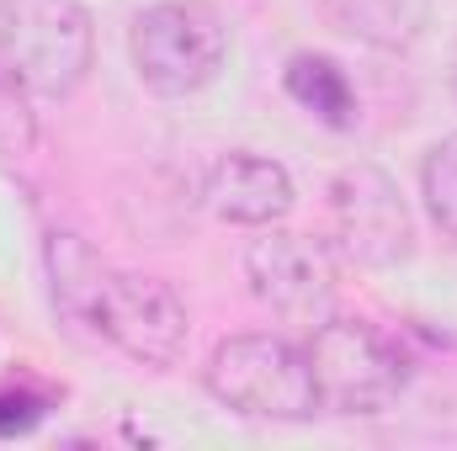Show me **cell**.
Wrapping results in <instances>:
<instances>
[{"label":"cell","instance_id":"8992f818","mask_svg":"<svg viewBox=\"0 0 457 451\" xmlns=\"http://www.w3.org/2000/svg\"><path fill=\"white\" fill-rule=\"evenodd\" d=\"M245 276L255 303H266L287 324H320L336 308V260L309 234H287L271 224L245 250Z\"/></svg>","mask_w":457,"mask_h":451},{"label":"cell","instance_id":"52a82bcc","mask_svg":"<svg viewBox=\"0 0 457 451\" xmlns=\"http://www.w3.org/2000/svg\"><path fill=\"white\" fill-rule=\"evenodd\" d=\"M330 218H336L341 250L372 271H388V266L410 260V250H415V218H410L399 186L388 181V170H378V165H345L336 176Z\"/></svg>","mask_w":457,"mask_h":451},{"label":"cell","instance_id":"7c38bea8","mask_svg":"<svg viewBox=\"0 0 457 451\" xmlns=\"http://www.w3.org/2000/svg\"><path fill=\"white\" fill-rule=\"evenodd\" d=\"M43 409H48V398H11V393H0V436H21V430H32L37 420H43Z\"/></svg>","mask_w":457,"mask_h":451},{"label":"cell","instance_id":"3957f363","mask_svg":"<svg viewBox=\"0 0 457 451\" xmlns=\"http://www.w3.org/2000/svg\"><path fill=\"white\" fill-rule=\"evenodd\" d=\"M208 393L250 420H309L320 414L309 356L282 335H228L208 356Z\"/></svg>","mask_w":457,"mask_h":451},{"label":"cell","instance_id":"8fae6325","mask_svg":"<svg viewBox=\"0 0 457 451\" xmlns=\"http://www.w3.org/2000/svg\"><path fill=\"white\" fill-rule=\"evenodd\" d=\"M32 91L0 64V160H21L37 144V117H32Z\"/></svg>","mask_w":457,"mask_h":451},{"label":"cell","instance_id":"5b68a950","mask_svg":"<svg viewBox=\"0 0 457 451\" xmlns=\"http://www.w3.org/2000/svg\"><path fill=\"white\" fill-rule=\"evenodd\" d=\"M303 356L314 372L320 409L330 414H383L410 382L399 345L367 319H320Z\"/></svg>","mask_w":457,"mask_h":451},{"label":"cell","instance_id":"6da1fadb","mask_svg":"<svg viewBox=\"0 0 457 451\" xmlns=\"http://www.w3.org/2000/svg\"><path fill=\"white\" fill-rule=\"evenodd\" d=\"M96 59L91 11L80 0H0V64L43 102L86 86Z\"/></svg>","mask_w":457,"mask_h":451},{"label":"cell","instance_id":"9c48e42d","mask_svg":"<svg viewBox=\"0 0 457 451\" xmlns=\"http://www.w3.org/2000/svg\"><path fill=\"white\" fill-rule=\"evenodd\" d=\"M282 86H287V96L303 112L320 117L325 127H336V133L356 127V91H351V80H345V70L336 59H325V53H293Z\"/></svg>","mask_w":457,"mask_h":451},{"label":"cell","instance_id":"277c9868","mask_svg":"<svg viewBox=\"0 0 457 451\" xmlns=\"http://www.w3.org/2000/svg\"><path fill=\"white\" fill-rule=\"evenodd\" d=\"M128 53L154 96H192L224 70L228 27L208 0H160L133 16Z\"/></svg>","mask_w":457,"mask_h":451},{"label":"cell","instance_id":"7a4b0ae2","mask_svg":"<svg viewBox=\"0 0 457 451\" xmlns=\"http://www.w3.org/2000/svg\"><path fill=\"white\" fill-rule=\"evenodd\" d=\"M70 324L91 330L96 340L117 345L122 356H133L138 366H176L187 350V303L170 282L160 276H138V271H112L102 260V271L91 276V292L80 298V308L70 314Z\"/></svg>","mask_w":457,"mask_h":451},{"label":"cell","instance_id":"4fadbf2b","mask_svg":"<svg viewBox=\"0 0 457 451\" xmlns=\"http://www.w3.org/2000/svg\"><path fill=\"white\" fill-rule=\"evenodd\" d=\"M453 96H457V53H453Z\"/></svg>","mask_w":457,"mask_h":451},{"label":"cell","instance_id":"30bf717a","mask_svg":"<svg viewBox=\"0 0 457 451\" xmlns=\"http://www.w3.org/2000/svg\"><path fill=\"white\" fill-rule=\"evenodd\" d=\"M420 192H426L431 218L457 239V133L442 138V144L426 154V165H420Z\"/></svg>","mask_w":457,"mask_h":451},{"label":"cell","instance_id":"ba28073f","mask_svg":"<svg viewBox=\"0 0 457 451\" xmlns=\"http://www.w3.org/2000/svg\"><path fill=\"white\" fill-rule=\"evenodd\" d=\"M208 208L239 228H271L293 213V176L266 160V154H250V149H234L224 154L213 170H208V186H203Z\"/></svg>","mask_w":457,"mask_h":451}]
</instances>
